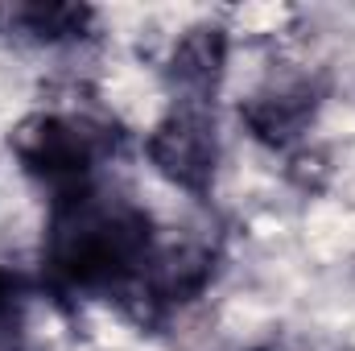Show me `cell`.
<instances>
[{
  "label": "cell",
  "mask_w": 355,
  "mask_h": 351,
  "mask_svg": "<svg viewBox=\"0 0 355 351\" xmlns=\"http://www.w3.org/2000/svg\"><path fill=\"white\" fill-rule=\"evenodd\" d=\"M0 351H25V323H21L17 298L0 302Z\"/></svg>",
  "instance_id": "obj_7"
},
{
  "label": "cell",
  "mask_w": 355,
  "mask_h": 351,
  "mask_svg": "<svg viewBox=\"0 0 355 351\" xmlns=\"http://www.w3.org/2000/svg\"><path fill=\"white\" fill-rule=\"evenodd\" d=\"M314 116V91L310 83H272L261 95L248 99L244 120L248 128L268 141V145H289L293 137H302V128Z\"/></svg>",
  "instance_id": "obj_5"
},
{
  "label": "cell",
  "mask_w": 355,
  "mask_h": 351,
  "mask_svg": "<svg viewBox=\"0 0 355 351\" xmlns=\"http://www.w3.org/2000/svg\"><path fill=\"white\" fill-rule=\"evenodd\" d=\"M153 252L149 215L95 190L62 194L46 232V268L67 289H116L141 281Z\"/></svg>",
  "instance_id": "obj_1"
},
{
  "label": "cell",
  "mask_w": 355,
  "mask_h": 351,
  "mask_svg": "<svg viewBox=\"0 0 355 351\" xmlns=\"http://www.w3.org/2000/svg\"><path fill=\"white\" fill-rule=\"evenodd\" d=\"M103 149H107V132L95 120L71 112H37L21 120L12 132V153L21 170L54 186L58 198L87 190V178L95 174Z\"/></svg>",
  "instance_id": "obj_2"
},
{
  "label": "cell",
  "mask_w": 355,
  "mask_h": 351,
  "mask_svg": "<svg viewBox=\"0 0 355 351\" xmlns=\"http://www.w3.org/2000/svg\"><path fill=\"white\" fill-rule=\"evenodd\" d=\"M145 153H149L153 170L166 182H174L178 190L207 194L215 182V166H219V132H215L211 108L174 103L153 124Z\"/></svg>",
  "instance_id": "obj_3"
},
{
  "label": "cell",
  "mask_w": 355,
  "mask_h": 351,
  "mask_svg": "<svg viewBox=\"0 0 355 351\" xmlns=\"http://www.w3.org/2000/svg\"><path fill=\"white\" fill-rule=\"evenodd\" d=\"M87 21H91V12L87 8H75V4H29V8H17V25L33 42H46V46L79 37Z\"/></svg>",
  "instance_id": "obj_6"
},
{
  "label": "cell",
  "mask_w": 355,
  "mask_h": 351,
  "mask_svg": "<svg viewBox=\"0 0 355 351\" xmlns=\"http://www.w3.org/2000/svg\"><path fill=\"white\" fill-rule=\"evenodd\" d=\"M227 71V33L215 25L186 29L174 42L170 54V83H174V103H198L211 108L215 91Z\"/></svg>",
  "instance_id": "obj_4"
}]
</instances>
